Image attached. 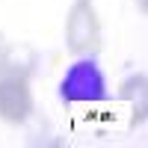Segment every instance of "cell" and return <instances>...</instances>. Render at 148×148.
<instances>
[{
  "instance_id": "6da1fadb",
  "label": "cell",
  "mask_w": 148,
  "mask_h": 148,
  "mask_svg": "<svg viewBox=\"0 0 148 148\" xmlns=\"http://www.w3.org/2000/svg\"><path fill=\"white\" fill-rule=\"evenodd\" d=\"M59 95L65 104H95V101H107V77L98 68L95 59H77L68 71L62 83H59Z\"/></svg>"
},
{
  "instance_id": "7a4b0ae2",
  "label": "cell",
  "mask_w": 148,
  "mask_h": 148,
  "mask_svg": "<svg viewBox=\"0 0 148 148\" xmlns=\"http://www.w3.org/2000/svg\"><path fill=\"white\" fill-rule=\"evenodd\" d=\"M65 47L68 53L83 56L95 53L101 47V18L92 6V0H74L65 18Z\"/></svg>"
},
{
  "instance_id": "3957f363",
  "label": "cell",
  "mask_w": 148,
  "mask_h": 148,
  "mask_svg": "<svg viewBox=\"0 0 148 148\" xmlns=\"http://www.w3.org/2000/svg\"><path fill=\"white\" fill-rule=\"evenodd\" d=\"M33 113V89L21 74H0V119L6 125H21Z\"/></svg>"
},
{
  "instance_id": "277c9868",
  "label": "cell",
  "mask_w": 148,
  "mask_h": 148,
  "mask_svg": "<svg viewBox=\"0 0 148 148\" xmlns=\"http://www.w3.org/2000/svg\"><path fill=\"white\" fill-rule=\"evenodd\" d=\"M36 68V51L24 42L6 45L0 47V74H21V77H30Z\"/></svg>"
},
{
  "instance_id": "5b68a950",
  "label": "cell",
  "mask_w": 148,
  "mask_h": 148,
  "mask_svg": "<svg viewBox=\"0 0 148 148\" xmlns=\"http://www.w3.org/2000/svg\"><path fill=\"white\" fill-rule=\"evenodd\" d=\"M119 98L130 101L133 107H136V104H145V98H148V74H145V71H136V74H130L127 80H121Z\"/></svg>"
},
{
  "instance_id": "8992f818",
  "label": "cell",
  "mask_w": 148,
  "mask_h": 148,
  "mask_svg": "<svg viewBox=\"0 0 148 148\" xmlns=\"http://www.w3.org/2000/svg\"><path fill=\"white\" fill-rule=\"evenodd\" d=\"M136 9H139L142 15H145V12H148V0H136Z\"/></svg>"
}]
</instances>
